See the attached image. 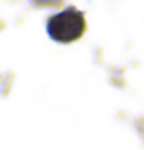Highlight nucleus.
Instances as JSON below:
<instances>
[{"label":"nucleus","mask_w":144,"mask_h":150,"mask_svg":"<svg viewBox=\"0 0 144 150\" xmlns=\"http://www.w3.org/2000/svg\"><path fill=\"white\" fill-rule=\"evenodd\" d=\"M85 31V19L79 9L70 6L51 16L47 22L48 36L56 42L68 43L79 39Z\"/></svg>","instance_id":"1"},{"label":"nucleus","mask_w":144,"mask_h":150,"mask_svg":"<svg viewBox=\"0 0 144 150\" xmlns=\"http://www.w3.org/2000/svg\"><path fill=\"white\" fill-rule=\"evenodd\" d=\"M34 2L37 5H53V6H56V5H59L60 0H34Z\"/></svg>","instance_id":"2"}]
</instances>
